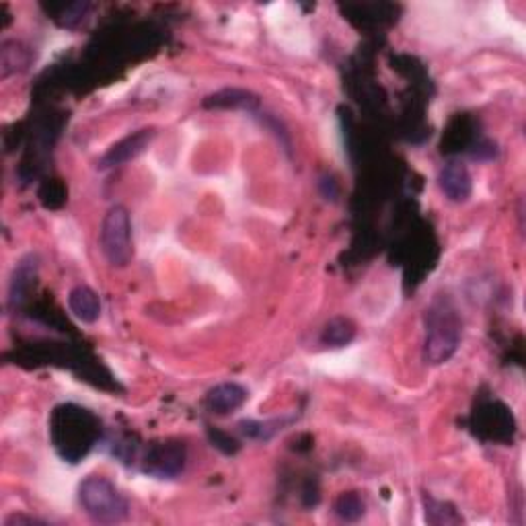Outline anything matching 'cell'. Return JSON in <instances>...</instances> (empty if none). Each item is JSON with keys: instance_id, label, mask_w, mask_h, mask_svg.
<instances>
[{"instance_id": "cell-1", "label": "cell", "mask_w": 526, "mask_h": 526, "mask_svg": "<svg viewBox=\"0 0 526 526\" xmlns=\"http://www.w3.org/2000/svg\"><path fill=\"white\" fill-rule=\"evenodd\" d=\"M101 424L85 407L58 405L50 418V438L56 453L68 462H79L97 445Z\"/></svg>"}, {"instance_id": "cell-2", "label": "cell", "mask_w": 526, "mask_h": 526, "mask_svg": "<svg viewBox=\"0 0 526 526\" xmlns=\"http://www.w3.org/2000/svg\"><path fill=\"white\" fill-rule=\"evenodd\" d=\"M424 360L426 364L438 366L448 362L459 350L462 321L454 302L445 294H438L426 309L424 315Z\"/></svg>"}, {"instance_id": "cell-3", "label": "cell", "mask_w": 526, "mask_h": 526, "mask_svg": "<svg viewBox=\"0 0 526 526\" xmlns=\"http://www.w3.org/2000/svg\"><path fill=\"white\" fill-rule=\"evenodd\" d=\"M79 502L85 514L101 524H117L126 521L130 514L126 496L103 475H89L85 481H81Z\"/></svg>"}, {"instance_id": "cell-4", "label": "cell", "mask_w": 526, "mask_h": 526, "mask_svg": "<svg viewBox=\"0 0 526 526\" xmlns=\"http://www.w3.org/2000/svg\"><path fill=\"white\" fill-rule=\"evenodd\" d=\"M101 251L114 267H126L134 258L132 220L126 206H112L101 223Z\"/></svg>"}, {"instance_id": "cell-5", "label": "cell", "mask_w": 526, "mask_h": 526, "mask_svg": "<svg viewBox=\"0 0 526 526\" xmlns=\"http://www.w3.org/2000/svg\"><path fill=\"white\" fill-rule=\"evenodd\" d=\"M185 459H188V453H185L183 442H161V445L150 446L144 456V473L155 475L158 479H171L182 473Z\"/></svg>"}, {"instance_id": "cell-6", "label": "cell", "mask_w": 526, "mask_h": 526, "mask_svg": "<svg viewBox=\"0 0 526 526\" xmlns=\"http://www.w3.org/2000/svg\"><path fill=\"white\" fill-rule=\"evenodd\" d=\"M438 185L445 196L454 204H462L471 198L473 191V182H471V173L467 165L462 161L451 158L438 175Z\"/></svg>"}, {"instance_id": "cell-7", "label": "cell", "mask_w": 526, "mask_h": 526, "mask_svg": "<svg viewBox=\"0 0 526 526\" xmlns=\"http://www.w3.org/2000/svg\"><path fill=\"white\" fill-rule=\"evenodd\" d=\"M152 138H155V130H138L134 134H130L120 140L117 144H114L112 148H109L103 158L99 161V169H114V167H120V165L132 161V158H136L140 152L147 150L148 144L152 142Z\"/></svg>"}, {"instance_id": "cell-8", "label": "cell", "mask_w": 526, "mask_h": 526, "mask_svg": "<svg viewBox=\"0 0 526 526\" xmlns=\"http://www.w3.org/2000/svg\"><path fill=\"white\" fill-rule=\"evenodd\" d=\"M249 393L239 383H220L206 394V407L216 415L234 413L245 405Z\"/></svg>"}, {"instance_id": "cell-9", "label": "cell", "mask_w": 526, "mask_h": 526, "mask_svg": "<svg viewBox=\"0 0 526 526\" xmlns=\"http://www.w3.org/2000/svg\"><path fill=\"white\" fill-rule=\"evenodd\" d=\"M38 272H39V263L36 255H27L25 259L19 261L15 272H13L11 290H9L11 307H19V304H23L27 301L31 288L36 286Z\"/></svg>"}, {"instance_id": "cell-10", "label": "cell", "mask_w": 526, "mask_h": 526, "mask_svg": "<svg viewBox=\"0 0 526 526\" xmlns=\"http://www.w3.org/2000/svg\"><path fill=\"white\" fill-rule=\"evenodd\" d=\"M477 420V428H479V434L488 432L489 426H496V440H504L508 442L512 440V432H514V420H512V413L504 407L502 403H488L483 410L477 411L475 415Z\"/></svg>"}, {"instance_id": "cell-11", "label": "cell", "mask_w": 526, "mask_h": 526, "mask_svg": "<svg viewBox=\"0 0 526 526\" xmlns=\"http://www.w3.org/2000/svg\"><path fill=\"white\" fill-rule=\"evenodd\" d=\"M68 309L82 323H97L101 317L99 294L89 286H76L68 294Z\"/></svg>"}, {"instance_id": "cell-12", "label": "cell", "mask_w": 526, "mask_h": 526, "mask_svg": "<svg viewBox=\"0 0 526 526\" xmlns=\"http://www.w3.org/2000/svg\"><path fill=\"white\" fill-rule=\"evenodd\" d=\"M258 106L259 97L245 89H223L204 99V107L208 109H253Z\"/></svg>"}, {"instance_id": "cell-13", "label": "cell", "mask_w": 526, "mask_h": 526, "mask_svg": "<svg viewBox=\"0 0 526 526\" xmlns=\"http://www.w3.org/2000/svg\"><path fill=\"white\" fill-rule=\"evenodd\" d=\"M356 337V325L348 317H334L329 323H325L321 331V344L325 348H344L350 345Z\"/></svg>"}, {"instance_id": "cell-14", "label": "cell", "mask_w": 526, "mask_h": 526, "mask_svg": "<svg viewBox=\"0 0 526 526\" xmlns=\"http://www.w3.org/2000/svg\"><path fill=\"white\" fill-rule=\"evenodd\" d=\"M335 514L345 522H356L364 516V500L356 491H345L335 500Z\"/></svg>"}, {"instance_id": "cell-15", "label": "cell", "mask_w": 526, "mask_h": 526, "mask_svg": "<svg viewBox=\"0 0 526 526\" xmlns=\"http://www.w3.org/2000/svg\"><path fill=\"white\" fill-rule=\"evenodd\" d=\"M448 504L445 502H436L432 497H428L426 500V521L432 522V524H454V522H461L462 518L456 514L454 506H451V510H446Z\"/></svg>"}, {"instance_id": "cell-16", "label": "cell", "mask_w": 526, "mask_h": 526, "mask_svg": "<svg viewBox=\"0 0 526 526\" xmlns=\"http://www.w3.org/2000/svg\"><path fill=\"white\" fill-rule=\"evenodd\" d=\"M66 191L58 182H50L44 185V190L39 191V199L44 202L46 208H58L62 202H64Z\"/></svg>"}, {"instance_id": "cell-17", "label": "cell", "mask_w": 526, "mask_h": 526, "mask_svg": "<svg viewBox=\"0 0 526 526\" xmlns=\"http://www.w3.org/2000/svg\"><path fill=\"white\" fill-rule=\"evenodd\" d=\"M89 9V4H68V6H62L60 13L56 15V19H60V25L64 27H74L79 21L85 19V13Z\"/></svg>"}, {"instance_id": "cell-18", "label": "cell", "mask_w": 526, "mask_h": 526, "mask_svg": "<svg viewBox=\"0 0 526 526\" xmlns=\"http://www.w3.org/2000/svg\"><path fill=\"white\" fill-rule=\"evenodd\" d=\"M210 440H212V445L220 448V451H223L225 454H234L239 451V442L234 440L233 436H228L220 430H210Z\"/></svg>"}, {"instance_id": "cell-19", "label": "cell", "mask_w": 526, "mask_h": 526, "mask_svg": "<svg viewBox=\"0 0 526 526\" xmlns=\"http://www.w3.org/2000/svg\"><path fill=\"white\" fill-rule=\"evenodd\" d=\"M319 188H321V193H323L325 199H331V202H335L337 196H339V188H337V183H335L334 177H323L321 183H319Z\"/></svg>"}, {"instance_id": "cell-20", "label": "cell", "mask_w": 526, "mask_h": 526, "mask_svg": "<svg viewBox=\"0 0 526 526\" xmlns=\"http://www.w3.org/2000/svg\"><path fill=\"white\" fill-rule=\"evenodd\" d=\"M23 524H44V521H39V518H33V516H25V514H11L3 522V526H23Z\"/></svg>"}]
</instances>
